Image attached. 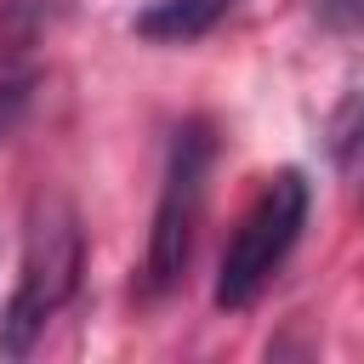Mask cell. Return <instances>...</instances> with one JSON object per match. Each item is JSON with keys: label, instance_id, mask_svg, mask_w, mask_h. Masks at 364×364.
Segmentation results:
<instances>
[{"label": "cell", "instance_id": "cell-6", "mask_svg": "<svg viewBox=\"0 0 364 364\" xmlns=\"http://www.w3.org/2000/svg\"><path fill=\"white\" fill-rule=\"evenodd\" d=\"M28 97H34V68H11V74H0V136L17 131V119L28 114Z\"/></svg>", "mask_w": 364, "mask_h": 364}, {"label": "cell", "instance_id": "cell-1", "mask_svg": "<svg viewBox=\"0 0 364 364\" xmlns=\"http://www.w3.org/2000/svg\"><path fill=\"white\" fill-rule=\"evenodd\" d=\"M80 216L63 193H40L34 210H28V233H23V273H17V290L0 313V353L6 358H23L40 330L57 318V307L74 296L80 284Z\"/></svg>", "mask_w": 364, "mask_h": 364}, {"label": "cell", "instance_id": "cell-2", "mask_svg": "<svg viewBox=\"0 0 364 364\" xmlns=\"http://www.w3.org/2000/svg\"><path fill=\"white\" fill-rule=\"evenodd\" d=\"M307 176L301 171H273L262 182V193L250 199V210L239 216L228 250H222V273H216V307L239 313L250 307L267 279L284 267V256L296 250L301 228H307Z\"/></svg>", "mask_w": 364, "mask_h": 364}, {"label": "cell", "instance_id": "cell-5", "mask_svg": "<svg viewBox=\"0 0 364 364\" xmlns=\"http://www.w3.org/2000/svg\"><path fill=\"white\" fill-rule=\"evenodd\" d=\"M228 11H233V0H154V6L136 17V34H142V40H165V46H176V40H199V34H210Z\"/></svg>", "mask_w": 364, "mask_h": 364}, {"label": "cell", "instance_id": "cell-3", "mask_svg": "<svg viewBox=\"0 0 364 364\" xmlns=\"http://www.w3.org/2000/svg\"><path fill=\"white\" fill-rule=\"evenodd\" d=\"M210 159L216 136L205 119L176 125L171 154H165V182L154 205V233H148V290H171L193 256V233L205 216V188H210Z\"/></svg>", "mask_w": 364, "mask_h": 364}, {"label": "cell", "instance_id": "cell-4", "mask_svg": "<svg viewBox=\"0 0 364 364\" xmlns=\"http://www.w3.org/2000/svg\"><path fill=\"white\" fill-rule=\"evenodd\" d=\"M68 17L63 0H0V74L28 68V51Z\"/></svg>", "mask_w": 364, "mask_h": 364}]
</instances>
